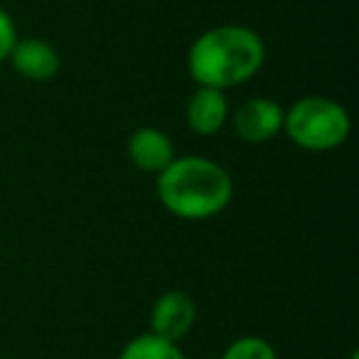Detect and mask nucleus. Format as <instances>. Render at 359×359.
Segmentation results:
<instances>
[{
    "label": "nucleus",
    "mask_w": 359,
    "mask_h": 359,
    "mask_svg": "<svg viewBox=\"0 0 359 359\" xmlns=\"http://www.w3.org/2000/svg\"><path fill=\"white\" fill-rule=\"evenodd\" d=\"M266 45L259 32L244 25H217L202 32L187 52V69L197 86L231 89L259 74Z\"/></svg>",
    "instance_id": "obj_1"
},
{
    "label": "nucleus",
    "mask_w": 359,
    "mask_h": 359,
    "mask_svg": "<svg viewBox=\"0 0 359 359\" xmlns=\"http://www.w3.org/2000/svg\"><path fill=\"white\" fill-rule=\"evenodd\" d=\"M158 200L180 219H212L224 212L234 195V182L219 163L202 155L175 158L155 180Z\"/></svg>",
    "instance_id": "obj_2"
},
{
    "label": "nucleus",
    "mask_w": 359,
    "mask_h": 359,
    "mask_svg": "<svg viewBox=\"0 0 359 359\" xmlns=\"http://www.w3.org/2000/svg\"><path fill=\"white\" fill-rule=\"evenodd\" d=\"M349 114L327 96H303L283 116V130L298 148L325 153L334 150L349 135Z\"/></svg>",
    "instance_id": "obj_3"
},
{
    "label": "nucleus",
    "mask_w": 359,
    "mask_h": 359,
    "mask_svg": "<svg viewBox=\"0 0 359 359\" xmlns=\"http://www.w3.org/2000/svg\"><path fill=\"white\" fill-rule=\"evenodd\" d=\"M285 111L273 99H249L234 111L231 126L244 143H269L283 130Z\"/></svg>",
    "instance_id": "obj_4"
},
{
    "label": "nucleus",
    "mask_w": 359,
    "mask_h": 359,
    "mask_svg": "<svg viewBox=\"0 0 359 359\" xmlns=\"http://www.w3.org/2000/svg\"><path fill=\"white\" fill-rule=\"evenodd\" d=\"M197 320V305L182 290H168L150 310V332L168 342H180L190 334Z\"/></svg>",
    "instance_id": "obj_5"
},
{
    "label": "nucleus",
    "mask_w": 359,
    "mask_h": 359,
    "mask_svg": "<svg viewBox=\"0 0 359 359\" xmlns=\"http://www.w3.org/2000/svg\"><path fill=\"white\" fill-rule=\"evenodd\" d=\"M8 60L18 74L30 81H50L62 69L60 52L42 37H18Z\"/></svg>",
    "instance_id": "obj_6"
},
{
    "label": "nucleus",
    "mask_w": 359,
    "mask_h": 359,
    "mask_svg": "<svg viewBox=\"0 0 359 359\" xmlns=\"http://www.w3.org/2000/svg\"><path fill=\"white\" fill-rule=\"evenodd\" d=\"M128 158L143 172H163L177 155H175V145L168 133L153 126H143V128L133 130L128 138Z\"/></svg>",
    "instance_id": "obj_7"
},
{
    "label": "nucleus",
    "mask_w": 359,
    "mask_h": 359,
    "mask_svg": "<svg viewBox=\"0 0 359 359\" xmlns=\"http://www.w3.org/2000/svg\"><path fill=\"white\" fill-rule=\"evenodd\" d=\"M185 118L192 133L197 135H215L224 128L229 118V104H226L224 91L210 89V86H197L185 106Z\"/></svg>",
    "instance_id": "obj_8"
},
{
    "label": "nucleus",
    "mask_w": 359,
    "mask_h": 359,
    "mask_svg": "<svg viewBox=\"0 0 359 359\" xmlns=\"http://www.w3.org/2000/svg\"><path fill=\"white\" fill-rule=\"evenodd\" d=\"M118 359H187L177 342H168V339L158 337L153 332H145L133 337L123 349H121Z\"/></svg>",
    "instance_id": "obj_9"
},
{
    "label": "nucleus",
    "mask_w": 359,
    "mask_h": 359,
    "mask_svg": "<svg viewBox=\"0 0 359 359\" xmlns=\"http://www.w3.org/2000/svg\"><path fill=\"white\" fill-rule=\"evenodd\" d=\"M222 359H278L276 349L271 347V342H266L264 337L256 334H246L239 337L226 347V352L222 354Z\"/></svg>",
    "instance_id": "obj_10"
},
{
    "label": "nucleus",
    "mask_w": 359,
    "mask_h": 359,
    "mask_svg": "<svg viewBox=\"0 0 359 359\" xmlns=\"http://www.w3.org/2000/svg\"><path fill=\"white\" fill-rule=\"evenodd\" d=\"M18 42V30H15V22H13V18L8 15L3 8H0V65L11 57L13 47H15Z\"/></svg>",
    "instance_id": "obj_11"
}]
</instances>
